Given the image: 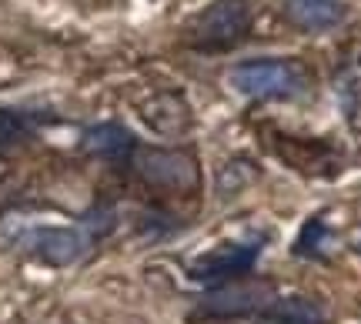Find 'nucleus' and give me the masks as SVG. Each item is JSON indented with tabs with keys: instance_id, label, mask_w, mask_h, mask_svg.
<instances>
[{
	"instance_id": "obj_1",
	"label": "nucleus",
	"mask_w": 361,
	"mask_h": 324,
	"mask_svg": "<svg viewBox=\"0 0 361 324\" xmlns=\"http://www.w3.org/2000/svg\"><path fill=\"white\" fill-rule=\"evenodd\" d=\"M228 80L238 94L258 97V101H291V97H301L308 91L305 67L295 61H274V57L234 64Z\"/></svg>"
},
{
	"instance_id": "obj_2",
	"label": "nucleus",
	"mask_w": 361,
	"mask_h": 324,
	"mask_svg": "<svg viewBox=\"0 0 361 324\" xmlns=\"http://www.w3.org/2000/svg\"><path fill=\"white\" fill-rule=\"evenodd\" d=\"M251 30V0H214L191 27L197 51H228Z\"/></svg>"
},
{
	"instance_id": "obj_3",
	"label": "nucleus",
	"mask_w": 361,
	"mask_h": 324,
	"mask_svg": "<svg viewBox=\"0 0 361 324\" xmlns=\"http://www.w3.org/2000/svg\"><path fill=\"white\" fill-rule=\"evenodd\" d=\"M90 234L84 228H27L17 234V247L30 254V258L54 264V268H64L87 251Z\"/></svg>"
},
{
	"instance_id": "obj_4",
	"label": "nucleus",
	"mask_w": 361,
	"mask_h": 324,
	"mask_svg": "<svg viewBox=\"0 0 361 324\" xmlns=\"http://www.w3.org/2000/svg\"><path fill=\"white\" fill-rule=\"evenodd\" d=\"M274 287L268 281H228L218 285L214 291H207L201 298V311L214 314V318H238V314H251V311H268L274 304Z\"/></svg>"
},
{
	"instance_id": "obj_5",
	"label": "nucleus",
	"mask_w": 361,
	"mask_h": 324,
	"mask_svg": "<svg viewBox=\"0 0 361 324\" xmlns=\"http://www.w3.org/2000/svg\"><path fill=\"white\" fill-rule=\"evenodd\" d=\"M261 254V241H247V244H221L207 251L191 264V278L204 281V285H228L245 278Z\"/></svg>"
},
{
	"instance_id": "obj_6",
	"label": "nucleus",
	"mask_w": 361,
	"mask_h": 324,
	"mask_svg": "<svg viewBox=\"0 0 361 324\" xmlns=\"http://www.w3.org/2000/svg\"><path fill=\"white\" fill-rule=\"evenodd\" d=\"M134 164H137V174L144 181L157 184V187H168V191H191L197 184L194 161L188 154H180V151H161V147L137 151Z\"/></svg>"
},
{
	"instance_id": "obj_7",
	"label": "nucleus",
	"mask_w": 361,
	"mask_h": 324,
	"mask_svg": "<svg viewBox=\"0 0 361 324\" xmlns=\"http://www.w3.org/2000/svg\"><path fill=\"white\" fill-rule=\"evenodd\" d=\"M284 20L305 34H322V30H335L345 17L348 7L345 0H281Z\"/></svg>"
},
{
	"instance_id": "obj_8",
	"label": "nucleus",
	"mask_w": 361,
	"mask_h": 324,
	"mask_svg": "<svg viewBox=\"0 0 361 324\" xmlns=\"http://www.w3.org/2000/svg\"><path fill=\"white\" fill-rule=\"evenodd\" d=\"M84 151L97 157H124L134 151V134L121 124H97L84 134Z\"/></svg>"
},
{
	"instance_id": "obj_9",
	"label": "nucleus",
	"mask_w": 361,
	"mask_h": 324,
	"mask_svg": "<svg viewBox=\"0 0 361 324\" xmlns=\"http://www.w3.org/2000/svg\"><path fill=\"white\" fill-rule=\"evenodd\" d=\"M264 314L268 324H324V311L311 298H278Z\"/></svg>"
},
{
	"instance_id": "obj_10",
	"label": "nucleus",
	"mask_w": 361,
	"mask_h": 324,
	"mask_svg": "<svg viewBox=\"0 0 361 324\" xmlns=\"http://www.w3.org/2000/svg\"><path fill=\"white\" fill-rule=\"evenodd\" d=\"M30 130V117L20 111H0V144H17L27 137Z\"/></svg>"
},
{
	"instance_id": "obj_11",
	"label": "nucleus",
	"mask_w": 361,
	"mask_h": 324,
	"mask_svg": "<svg viewBox=\"0 0 361 324\" xmlns=\"http://www.w3.org/2000/svg\"><path fill=\"white\" fill-rule=\"evenodd\" d=\"M324 237H328V231H324V224L322 220H311L308 228L301 231V241H298V254H322V244H324Z\"/></svg>"
},
{
	"instance_id": "obj_12",
	"label": "nucleus",
	"mask_w": 361,
	"mask_h": 324,
	"mask_svg": "<svg viewBox=\"0 0 361 324\" xmlns=\"http://www.w3.org/2000/svg\"><path fill=\"white\" fill-rule=\"evenodd\" d=\"M355 247H358V251H361V231H358V237H355Z\"/></svg>"
}]
</instances>
